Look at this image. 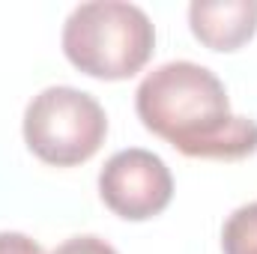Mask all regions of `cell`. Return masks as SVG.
Listing matches in <instances>:
<instances>
[{
    "mask_svg": "<svg viewBox=\"0 0 257 254\" xmlns=\"http://www.w3.org/2000/svg\"><path fill=\"white\" fill-rule=\"evenodd\" d=\"M194 39L212 51H236L257 33V0H194L189 6Z\"/></svg>",
    "mask_w": 257,
    "mask_h": 254,
    "instance_id": "cell-5",
    "label": "cell"
},
{
    "mask_svg": "<svg viewBox=\"0 0 257 254\" xmlns=\"http://www.w3.org/2000/svg\"><path fill=\"white\" fill-rule=\"evenodd\" d=\"M60 45L78 72L102 81H123L150 63L156 27L135 3L93 0L69 12Z\"/></svg>",
    "mask_w": 257,
    "mask_h": 254,
    "instance_id": "cell-2",
    "label": "cell"
},
{
    "mask_svg": "<svg viewBox=\"0 0 257 254\" xmlns=\"http://www.w3.org/2000/svg\"><path fill=\"white\" fill-rule=\"evenodd\" d=\"M51 254H120L111 242L99 239V236H72L60 242Z\"/></svg>",
    "mask_w": 257,
    "mask_h": 254,
    "instance_id": "cell-7",
    "label": "cell"
},
{
    "mask_svg": "<svg viewBox=\"0 0 257 254\" xmlns=\"http://www.w3.org/2000/svg\"><path fill=\"white\" fill-rule=\"evenodd\" d=\"M0 254H45L42 245L24 233L15 230H0Z\"/></svg>",
    "mask_w": 257,
    "mask_h": 254,
    "instance_id": "cell-8",
    "label": "cell"
},
{
    "mask_svg": "<svg viewBox=\"0 0 257 254\" xmlns=\"http://www.w3.org/2000/svg\"><path fill=\"white\" fill-rule=\"evenodd\" d=\"M224 254H257V200L230 212L221 227Z\"/></svg>",
    "mask_w": 257,
    "mask_h": 254,
    "instance_id": "cell-6",
    "label": "cell"
},
{
    "mask_svg": "<svg viewBox=\"0 0 257 254\" xmlns=\"http://www.w3.org/2000/svg\"><path fill=\"white\" fill-rule=\"evenodd\" d=\"M99 197L114 215L126 221H147L165 212L174 197L171 168L150 150H120L99 171Z\"/></svg>",
    "mask_w": 257,
    "mask_h": 254,
    "instance_id": "cell-4",
    "label": "cell"
},
{
    "mask_svg": "<svg viewBox=\"0 0 257 254\" xmlns=\"http://www.w3.org/2000/svg\"><path fill=\"white\" fill-rule=\"evenodd\" d=\"M135 111L147 132L189 159L242 162L257 153V123L236 117L221 78L192 60L153 69L138 84Z\"/></svg>",
    "mask_w": 257,
    "mask_h": 254,
    "instance_id": "cell-1",
    "label": "cell"
},
{
    "mask_svg": "<svg viewBox=\"0 0 257 254\" xmlns=\"http://www.w3.org/2000/svg\"><path fill=\"white\" fill-rule=\"evenodd\" d=\"M27 150L54 168H75L90 162L105 138L108 117L96 96L78 87H45L24 108Z\"/></svg>",
    "mask_w": 257,
    "mask_h": 254,
    "instance_id": "cell-3",
    "label": "cell"
}]
</instances>
